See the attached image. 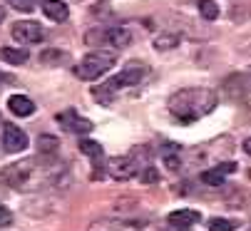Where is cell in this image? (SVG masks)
Segmentation results:
<instances>
[{"label":"cell","mask_w":251,"mask_h":231,"mask_svg":"<svg viewBox=\"0 0 251 231\" xmlns=\"http://www.w3.org/2000/svg\"><path fill=\"white\" fill-rule=\"evenodd\" d=\"M43 13H45V18H50L55 23H62V20H67L70 8H67V3H62V0H45Z\"/></svg>","instance_id":"obj_11"},{"label":"cell","mask_w":251,"mask_h":231,"mask_svg":"<svg viewBox=\"0 0 251 231\" xmlns=\"http://www.w3.org/2000/svg\"><path fill=\"white\" fill-rule=\"evenodd\" d=\"M197 8H199V15L204 20H217L219 18V5L214 3V0H199Z\"/></svg>","instance_id":"obj_14"},{"label":"cell","mask_w":251,"mask_h":231,"mask_svg":"<svg viewBox=\"0 0 251 231\" xmlns=\"http://www.w3.org/2000/svg\"><path fill=\"white\" fill-rule=\"evenodd\" d=\"M8 109H10L13 114H18V117H30V114L35 112V104H32V100H27L25 95H13V97L8 100Z\"/></svg>","instance_id":"obj_12"},{"label":"cell","mask_w":251,"mask_h":231,"mask_svg":"<svg viewBox=\"0 0 251 231\" xmlns=\"http://www.w3.org/2000/svg\"><path fill=\"white\" fill-rule=\"evenodd\" d=\"M80 152L92 157V159H100L102 157V144L95 142V139H80Z\"/></svg>","instance_id":"obj_15"},{"label":"cell","mask_w":251,"mask_h":231,"mask_svg":"<svg viewBox=\"0 0 251 231\" xmlns=\"http://www.w3.org/2000/svg\"><path fill=\"white\" fill-rule=\"evenodd\" d=\"M3 147H5V152L18 154V152H23L27 147V134L20 127H15V125H5L3 127Z\"/></svg>","instance_id":"obj_8"},{"label":"cell","mask_w":251,"mask_h":231,"mask_svg":"<svg viewBox=\"0 0 251 231\" xmlns=\"http://www.w3.org/2000/svg\"><path fill=\"white\" fill-rule=\"evenodd\" d=\"M145 75H147V67L142 65V62H129V65H127V70H122L120 75L110 77V80H107L102 87H95V97H97V100H102V102H110L117 92H122V90H129V87L139 85L142 80H145Z\"/></svg>","instance_id":"obj_2"},{"label":"cell","mask_w":251,"mask_h":231,"mask_svg":"<svg viewBox=\"0 0 251 231\" xmlns=\"http://www.w3.org/2000/svg\"><path fill=\"white\" fill-rule=\"evenodd\" d=\"M244 152H246V154H251V137L244 142Z\"/></svg>","instance_id":"obj_22"},{"label":"cell","mask_w":251,"mask_h":231,"mask_svg":"<svg viewBox=\"0 0 251 231\" xmlns=\"http://www.w3.org/2000/svg\"><path fill=\"white\" fill-rule=\"evenodd\" d=\"M35 3H38V0H8V5L20 10V13H30L35 8Z\"/></svg>","instance_id":"obj_18"},{"label":"cell","mask_w":251,"mask_h":231,"mask_svg":"<svg viewBox=\"0 0 251 231\" xmlns=\"http://www.w3.org/2000/svg\"><path fill=\"white\" fill-rule=\"evenodd\" d=\"M142 179H145V181H157V172L152 167H147V172L142 174Z\"/></svg>","instance_id":"obj_21"},{"label":"cell","mask_w":251,"mask_h":231,"mask_svg":"<svg viewBox=\"0 0 251 231\" xmlns=\"http://www.w3.org/2000/svg\"><path fill=\"white\" fill-rule=\"evenodd\" d=\"M0 60L8 65H25L27 62V50H18V48H0Z\"/></svg>","instance_id":"obj_13"},{"label":"cell","mask_w":251,"mask_h":231,"mask_svg":"<svg viewBox=\"0 0 251 231\" xmlns=\"http://www.w3.org/2000/svg\"><path fill=\"white\" fill-rule=\"evenodd\" d=\"M174 43H176V37H174V35L159 37V40H157V50H167V48H174Z\"/></svg>","instance_id":"obj_19"},{"label":"cell","mask_w":251,"mask_h":231,"mask_svg":"<svg viewBox=\"0 0 251 231\" xmlns=\"http://www.w3.org/2000/svg\"><path fill=\"white\" fill-rule=\"evenodd\" d=\"M10 221H13V214L5 206H0V226H8Z\"/></svg>","instance_id":"obj_20"},{"label":"cell","mask_w":251,"mask_h":231,"mask_svg":"<svg viewBox=\"0 0 251 231\" xmlns=\"http://www.w3.org/2000/svg\"><path fill=\"white\" fill-rule=\"evenodd\" d=\"M234 172H236V164H234V162H224V164H217V167L206 169V172L201 174V181H204L206 186H222L224 179H226L229 174H234Z\"/></svg>","instance_id":"obj_9"},{"label":"cell","mask_w":251,"mask_h":231,"mask_svg":"<svg viewBox=\"0 0 251 231\" xmlns=\"http://www.w3.org/2000/svg\"><path fill=\"white\" fill-rule=\"evenodd\" d=\"M85 40L87 43H100V45H112V48H127L132 35L122 25H110V27H97V30L87 32Z\"/></svg>","instance_id":"obj_4"},{"label":"cell","mask_w":251,"mask_h":231,"mask_svg":"<svg viewBox=\"0 0 251 231\" xmlns=\"http://www.w3.org/2000/svg\"><path fill=\"white\" fill-rule=\"evenodd\" d=\"M172 117H176L182 125H192L217 107V92L209 87H182L176 90L167 102Z\"/></svg>","instance_id":"obj_1"},{"label":"cell","mask_w":251,"mask_h":231,"mask_svg":"<svg viewBox=\"0 0 251 231\" xmlns=\"http://www.w3.org/2000/svg\"><path fill=\"white\" fill-rule=\"evenodd\" d=\"M3 80H5V75H3V72H0V82H3Z\"/></svg>","instance_id":"obj_24"},{"label":"cell","mask_w":251,"mask_h":231,"mask_svg":"<svg viewBox=\"0 0 251 231\" xmlns=\"http://www.w3.org/2000/svg\"><path fill=\"white\" fill-rule=\"evenodd\" d=\"M107 174H110L112 179L117 181H127L132 177H137L139 172V162L134 159V154H122V157H112V159H107Z\"/></svg>","instance_id":"obj_5"},{"label":"cell","mask_w":251,"mask_h":231,"mask_svg":"<svg viewBox=\"0 0 251 231\" xmlns=\"http://www.w3.org/2000/svg\"><path fill=\"white\" fill-rule=\"evenodd\" d=\"M3 18H5V10H3V8H0V23H3Z\"/></svg>","instance_id":"obj_23"},{"label":"cell","mask_w":251,"mask_h":231,"mask_svg":"<svg viewBox=\"0 0 251 231\" xmlns=\"http://www.w3.org/2000/svg\"><path fill=\"white\" fill-rule=\"evenodd\" d=\"M13 40L20 45H35L45 40V27L35 20H20L13 25Z\"/></svg>","instance_id":"obj_6"},{"label":"cell","mask_w":251,"mask_h":231,"mask_svg":"<svg viewBox=\"0 0 251 231\" xmlns=\"http://www.w3.org/2000/svg\"><path fill=\"white\" fill-rule=\"evenodd\" d=\"M199 219H201V216H199V211H194V209H179V211H172V214L167 216V224H169L172 229H189V226H194Z\"/></svg>","instance_id":"obj_10"},{"label":"cell","mask_w":251,"mask_h":231,"mask_svg":"<svg viewBox=\"0 0 251 231\" xmlns=\"http://www.w3.org/2000/svg\"><path fill=\"white\" fill-rule=\"evenodd\" d=\"M236 224L229 221V219H211L209 221V231H234Z\"/></svg>","instance_id":"obj_17"},{"label":"cell","mask_w":251,"mask_h":231,"mask_svg":"<svg viewBox=\"0 0 251 231\" xmlns=\"http://www.w3.org/2000/svg\"><path fill=\"white\" fill-rule=\"evenodd\" d=\"M115 60H117V55L112 50H95V52H87L80 60V65L75 67V72H77L80 80L92 82V80H100V77L115 65Z\"/></svg>","instance_id":"obj_3"},{"label":"cell","mask_w":251,"mask_h":231,"mask_svg":"<svg viewBox=\"0 0 251 231\" xmlns=\"http://www.w3.org/2000/svg\"><path fill=\"white\" fill-rule=\"evenodd\" d=\"M57 122L62 125V129L73 132V134H87V132L92 129V122L85 120V117H80L75 109H65V112H60V114H57Z\"/></svg>","instance_id":"obj_7"},{"label":"cell","mask_w":251,"mask_h":231,"mask_svg":"<svg viewBox=\"0 0 251 231\" xmlns=\"http://www.w3.org/2000/svg\"><path fill=\"white\" fill-rule=\"evenodd\" d=\"M38 149H40V154H57V139L52 134H40Z\"/></svg>","instance_id":"obj_16"}]
</instances>
